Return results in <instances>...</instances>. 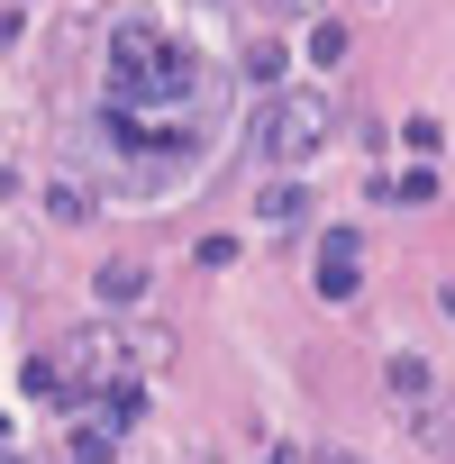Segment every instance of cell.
Instances as JSON below:
<instances>
[{
  "mask_svg": "<svg viewBox=\"0 0 455 464\" xmlns=\"http://www.w3.org/2000/svg\"><path fill=\"white\" fill-rule=\"evenodd\" d=\"M283 73H292V55H283L274 37H256V46H247V82H283Z\"/></svg>",
  "mask_w": 455,
  "mask_h": 464,
  "instance_id": "cell-12",
  "label": "cell"
},
{
  "mask_svg": "<svg viewBox=\"0 0 455 464\" xmlns=\"http://www.w3.org/2000/svg\"><path fill=\"white\" fill-rule=\"evenodd\" d=\"M191 92H200V55L164 37V55L146 64V110H173V101H191Z\"/></svg>",
  "mask_w": 455,
  "mask_h": 464,
  "instance_id": "cell-3",
  "label": "cell"
},
{
  "mask_svg": "<svg viewBox=\"0 0 455 464\" xmlns=\"http://www.w3.org/2000/svg\"><path fill=\"white\" fill-rule=\"evenodd\" d=\"M92 292H101L110 310H119V301H146V265H137V256H110V265L92 274Z\"/></svg>",
  "mask_w": 455,
  "mask_h": 464,
  "instance_id": "cell-8",
  "label": "cell"
},
{
  "mask_svg": "<svg viewBox=\"0 0 455 464\" xmlns=\"http://www.w3.org/2000/svg\"><path fill=\"white\" fill-rule=\"evenodd\" d=\"M283 10H310V0H283Z\"/></svg>",
  "mask_w": 455,
  "mask_h": 464,
  "instance_id": "cell-17",
  "label": "cell"
},
{
  "mask_svg": "<svg viewBox=\"0 0 455 464\" xmlns=\"http://www.w3.org/2000/svg\"><path fill=\"white\" fill-rule=\"evenodd\" d=\"M110 455H119V428H110V419L73 428V446H64V464H110Z\"/></svg>",
  "mask_w": 455,
  "mask_h": 464,
  "instance_id": "cell-9",
  "label": "cell"
},
{
  "mask_svg": "<svg viewBox=\"0 0 455 464\" xmlns=\"http://www.w3.org/2000/svg\"><path fill=\"white\" fill-rule=\"evenodd\" d=\"M319 265H364V227H319Z\"/></svg>",
  "mask_w": 455,
  "mask_h": 464,
  "instance_id": "cell-10",
  "label": "cell"
},
{
  "mask_svg": "<svg viewBox=\"0 0 455 464\" xmlns=\"http://www.w3.org/2000/svg\"><path fill=\"white\" fill-rule=\"evenodd\" d=\"M164 364H173V328H155V319H92L73 337V401L101 392V382H146Z\"/></svg>",
  "mask_w": 455,
  "mask_h": 464,
  "instance_id": "cell-1",
  "label": "cell"
},
{
  "mask_svg": "<svg viewBox=\"0 0 455 464\" xmlns=\"http://www.w3.org/2000/svg\"><path fill=\"white\" fill-rule=\"evenodd\" d=\"M46 209H55V218H92V191H82V182H55Z\"/></svg>",
  "mask_w": 455,
  "mask_h": 464,
  "instance_id": "cell-14",
  "label": "cell"
},
{
  "mask_svg": "<svg viewBox=\"0 0 455 464\" xmlns=\"http://www.w3.org/2000/svg\"><path fill=\"white\" fill-rule=\"evenodd\" d=\"M19 37V0H0V46H10Z\"/></svg>",
  "mask_w": 455,
  "mask_h": 464,
  "instance_id": "cell-16",
  "label": "cell"
},
{
  "mask_svg": "<svg viewBox=\"0 0 455 464\" xmlns=\"http://www.w3.org/2000/svg\"><path fill=\"white\" fill-rule=\"evenodd\" d=\"M256 218H265V227H301V218H310V191H301V182H265V191H256Z\"/></svg>",
  "mask_w": 455,
  "mask_h": 464,
  "instance_id": "cell-7",
  "label": "cell"
},
{
  "mask_svg": "<svg viewBox=\"0 0 455 464\" xmlns=\"http://www.w3.org/2000/svg\"><path fill=\"white\" fill-rule=\"evenodd\" d=\"M0 464H19V455H10V446H0Z\"/></svg>",
  "mask_w": 455,
  "mask_h": 464,
  "instance_id": "cell-18",
  "label": "cell"
},
{
  "mask_svg": "<svg viewBox=\"0 0 455 464\" xmlns=\"http://www.w3.org/2000/svg\"><path fill=\"white\" fill-rule=\"evenodd\" d=\"M110 55H119V73H146V64L164 55V28H155V19H119V37H110Z\"/></svg>",
  "mask_w": 455,
  "mask_h": 464,
  "instance_id": "cell-4",
  "label": "cell"
},
{
  "mask_svg": "<svg viewBox=\"0 0 455 464\" xmlns=\"http://www.w3.org/2000/svg\"><path fill=\"white\" fill-rule=\"evenodd\" d=\"M355 283H364L355 265H319V301H355Z\"/></svg>",
  "mask_w": 455,
  "mask_h": 464,
  "instance_id": "cell-15",
  "label": "cell"
},
{
  "mask_svg": "<svg viewBox=\"0 0 455 464\" xmlns=\"http://www.w3.org/2000/svg\"><path fill=\"white\" fill-rule=\"evenodd\" d=\"M401 419H410V437H419L428 455H455V401H446V392L419 401V410H401Z\"/></svg>",
  "mask_w": 455,
  "mask_h": 464,
  "instance_id": "cell-6",
  "label": "cell"
},
{
  "mask_svg": "<svg viewBox=\"0 0 455 464\" xmlns=\"http://www.w3.org/2000/svg\"><path fill=\"white\" fill-rule=\"evenodd\" d=\"M328 137H337L328 92H274V101H265V119H256V164H274V173L319 164V155H328Z\"/></svg>",
  "mask_w": 455,
  "mask_h": 464,
  "instance_id": "cell-2",
  "label": "cell"
},
{
  "mask_svg": "<svg viewBox=\"0 0 455 464\" xmlns=\"http://www.w3.org/2000/svg\"><path fill=\"white\" fill-rule=\"evenodd\" d=\"M392 200H410V209H419V200H437V164H410V173H392Z\"/></svg>",
  "mask_w": 455,
  "mask_h": 464,
  "instance_id": "cell-13",
  "label": "cell"
},
{
  "mask_svg": "<svg viewBox=\"0 0 455 464\" xmlns=\"http://www.w3.org/2000/svg\"><path fill=\"white\" fill-rule=\"evenodd\" d=\"M382 392H392V410H419V401H437V373L419 355H392L382 364Z\"/></svg>",
  "mask_w": 455,
  "mask_h": 464,
  "instance_id": "cell-5",
  "label": "cell"
},
{
  "mask_svg": "<svg viewBox=\"0 0 455 464\" xmlns=\"http://www.w3.org/2000/svg\"><path fill=\"white\" fill-rule=\"evenodd\" d=\"M346 46H355L346 19H319V28H310V55H319V64H346Z\"/></svg>",
  "mask_w": 455,
  "mask_h": 464,
  "instance_id": "cell-11",
  "label": "cell"
}]
</instances>
